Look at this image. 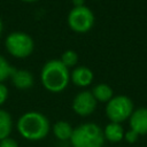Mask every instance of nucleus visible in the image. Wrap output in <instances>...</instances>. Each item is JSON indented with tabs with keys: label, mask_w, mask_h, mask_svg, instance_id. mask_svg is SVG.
I'll return each instance as SVG.
<instances>
[{
	"label": "nucleus",
	"mask_w": 147,
	"mask_h": 147,
	"mask_svg": "<svg viewBox=\"0 0 147 147\" xmlns=\"http://www.w3.org/2000/svg\"><path fill=\"white\" fill-rule=\"evenodd\" d=\"M72 110L82 117L90 116L96 108V100L91 91H82L76 94L71 103Z\"/></svg>",
	"instance_id": "7"
},
{
	"label": "nucleus",
	"mask_w": 147,
	"mask_h": 147,
	"mask_svg": "<svg viewBox=\"0 0 147 147\" xmlns=\"http://www.w3.org/2000/svg\"><path fill=\"white\" fill-rule=\"evenodd\" d=\"M0 147H18V144L15 139L8 137V138L0 140Z\"/></svg>",
	"instance_id": "18"
},
{
	"label": "nucleus",
	"mask_w": 147,
	"mask_h": 147,
	"mask_svg": "<svg viewBox=\"0 0 147 147\" xmlns=\"http://www.w3.org/2000/svg\"><path fill=\"white\" fill-rule=\"evenodd\" d=\"M13 130V119L10 114L5 110L0 109V140L8 138Z\"/></svg>",
	"instance_id": "14"
},
{
	"label": "nucleus",
	"mask_w": 147,
	"mask_h": 147,
	"mask_svg": "<svg viewBox=\"0 0 147 147\" xmlns=\"http://www.w3.org/2000/svg\"><path fill=\"white\" fill-rule=\"evenodd\" d=\"M130 129L139 136L147 134V108H138L133 110L130 118Z\"/></svg>",
	"instance_id": "8"
},
{
	"label": "nucleus",
	"mask_w": 147,
	"mask_h": 147,
	"mask_svg": "<svg viewBox=\"0 0 147 147\" xmlns=\"http://www.w3.org/2000/svg\"><path fill=\"white\" fill-rule=\"evenodd\" d=\"M92 94L94 96V99L96 100V102H108L113 96H114V93H113V88L107 85V84H98L95 85L93 88H92Z\"/></svg>",
	"instance_id": "13"
},
{
	"label": "nucleus",
	"mask_w": 147,
	"mask_h": 147,
	"mask_svg": "<svg viewBox=\"0 0 147 147\" xmlns=\"http://www.w3.org/2000/svg\"><path fill=\"white\" fill-rule=\"evenodd\" d=\"M60 61L69 69V68H72L77 64L78 62V54L72 51V49H67L64 51L62 54H61V59Z\"/></svg>",
	"instance_id": "15"
},
{
	"label": "nucleus",
	"mask_w": 147,
	"mask_h": 147,
	"mask_svg": "<svg viewBox=\"0 0 147 147\" xmlns=\"http://www.w3.org/2000/svg\"><path fill=\"white\" fill-rule=\"evenodd\" d=\"M70 142L72 147H102L105 144L103 130L95 123H83L74 127Z\"/></svg>",
	"instance_id": "3"
},
{
	"label": "nucleus",
	"mask_w": 147,
	"mask_h": 147,
	"mask_svg": "<svg viewBox=\"0 0 147 147\" xmlns=\"http://www.w3.org/2000/svg\"><path fill=\"white\" fill-rule=\"evenodd\" d=\"M138 138H139V134L137 132H134L133 130H131V129L124 133V139L129 144H134L138 140Z\"/></svg>",
	"instance_id": "17"
},
{
	"label": "nucleus",
	"mask_w": 147,
	"mask_h": 147,
	"mask_svg": "<svg viewBox=\"0 0 147 147\" xmlns=\"http://www.w3.org/2000/svg\"><path fill=\"white\" fill-rule=\"evenodd\" d=\"M40 80L47 91L52 93H60L67 88L70 82V71L60 60L53 59L42 65Z\"/></svg>",
	"instance_id": "2"
},
{
	"label": "nucleus",
	"mask_w": 147,
	"mask_h": 147,
	"mask_svg": "<svg viewBox=\"0 0 147 147\" xmlns=\"http://www.w3.org/2000/svg\"><path fill=\"white\" fill-rule=\"evenodd\" d=\"M70 80L79 87H86L93 82V72L90 68L79 65L70 72Z\"/></svg>",
	"instance_id": "9"
},
{
	"label": "nucleus",
	"mask_w": 147,
	"mask_h": 147,
	"mask_svg": "<svg viewBox=\"0 0 147 147\" xmlns=\"http://www.w3.org/2000/svg\"><path fill=\"white\" fill-rule=\"evenodd\" d=\"M74 7H82L85 6V0H71Z\"/></svg>",
	"instance_id": "20"
},
{
	"label": "nucleus",
	"mask_w": 147,
	"mask_h": 147,
	"mask_svg": "<svg viewBox=\"0 0 147 147\" xmlns=\"http://www.w3.org/2000/svg\"><path fill=\"white\" fill-rule=\"evenodd\" d=\"M11 83L18 90H28L33 85V76L25 69H15L11 75Z\"/></svg>",
	"instance_id": "10"
},
{
	"label": "nucleus",
	"mask_w": 147,
	"mask_h": 147,
	"mask_svg": "<svg viewBox=\"0 0 147 147\" xmlns=\"http://www.w3.org/2000/svg\"><path fill=\"white\" fill-rule=\"evenodd\" d=\"M124 129L119 123H108L103 129L105 140L110 142H119L124 139Z\"/></svg>",
	"instance_id": "11"
},
{
	"label": "nucleus",
	"mask_w": 147,
	"mask_h": 147,
	"mask_svg": "<svg viewBox=\"0 0 147 147\" xmlns=\"http://www.w3.org/2000/svg\"><path fill=\"white\" fill-rule=\"evenodd\" d=\"M68 25L77 33H85L93 28L94 14L87 6L74 7L68 14Z\"/></svg>",
	"instance_id": "6"
},
{
	"label": "nucleus",
	"mask_w": 147,
	"mask_h": 147,
	"mask_svg": "<svg viewBox=\"0 0 147 147\" xmlns=\"http://www.w3.org/2000/svg\"><path fill=\"white\" fill-rule=\"evenodd\" d=\"M2 28H3V25H2V21H1V18H0V36H1V33H2Z\"/></svg>",
	"instance_id": "21"
},
{
	"label": "nucleus",
	"mask_w": 147,
	"mask_h": 147,
	"mask_svg": "<svg viewBox=\"0 0 147 147\" xmlns=\"http://www.w3.org/2000/svg\"><path fill=\"white\" fill-rule=\"evenodd\" d=\"M52 130H53V134L55 136V138H57L61 141L70 140L72 132H74V127L67 121H57L53 125Z\"/></svg>",
	"instance_id": "12"
},
{
	"label": "nucleus",
	"mask_w": 147,
	"mask_h": 147,
	"mask_svg": "<svg viewBox=\"0 0 147 147\" xmlns=\"http://www.w3.org/2000/svg\"><path fill=\"white\" fill-rule=\"evenodd\" d=\"M16 129L22 138L30 141H38L46 138L49 133V121L39 111L24 113L16 123Z\"/></svg>",
	"instance_id": "1"
},
{
	"label": "nucleus",
	"mask_w": 147,
	"mask_h": 147,
	"mask_svg": "<svg viewBox=\"0 0 147 147\" xmlns=\"http://www.w3.org/2000/svg\"><path fill=\"white\" fill-rule=\"evenodd\" d=\"M8 98V88L3 83H0V106H2Z\"/></svg>",
	"instance_id": "19"
},
{
	"label": "nucleus",
	"mask_w": 147,
	"mask_h": 147,
	"mask_svg": "<svg viewBox=\"0 0 147 147\" xmlns=\"http://www.w3.org/2000/svg\"><path fill=\"white\" fill-rule=\"evenodd\" d=\"M5 46L7 52L17 59H24L32 54L34 41L32 37L22 31H14L6 37Z\"/></svg>",
	"instance_id": "4"
},
{
	"label": "nucleus",
	"mask_w": 147,
	"mask_h": 147,
	"mask_svg": "<svg viewBox=\"0 0 147 147\" xmlns=\"http://www.w3.org/2000/svg\"><path fill=\"white\" fill-rule=\"evenodd\" d=\"M14 70L15 69L8 63V61L2 55H0V83L5 82L7 78L11 77Z\"/></svg>",
	"instance_id": "16"
},
{
	"label": "nucleus",
	"mask_w": 147,
	"mask_h": 147,
	"mask_svg": "<svg viewBox=\"0 0 147 147\" xmlns=\"http://www.w3.org/2000/svg\"><path fill=\"white\" fill-rule=\"evenodd\" d=\"M133 102L126 95L113 96L106 106V115L113 123H122L130 118L133 113Z\"/></svg>",
	"instance_id": "5"
},
{
	"label": "nucleus",
	"mask_w": 147,
	"mask_h": 147,
	"mask_svg": "<svg viewBox=\"0 0 147 147\" xmlns=\"http://www.w3.org/2000/svg\"><path fill=\"white\" fill-rule=\"evenodd\" d=\"M21 1H23V2H29V3H30V2H36L37 0H21Z\"/></svg>",
	"instance_id": "22"
}]
</instances>
